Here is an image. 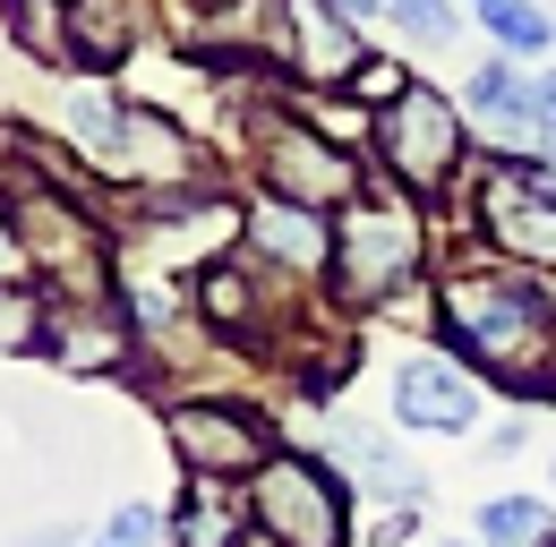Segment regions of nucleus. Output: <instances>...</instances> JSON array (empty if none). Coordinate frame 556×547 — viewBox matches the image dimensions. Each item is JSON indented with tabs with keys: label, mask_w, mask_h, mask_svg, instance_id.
<instances>
[{
	"label": "nucleus",
	"mask_w": 556,
	"mask_h": 547,
	"mask_svg": "<svg viewBox=\"0 0 556 547\" xmlns=\"http://www.w3.org/2000/svg\"><path fill=\"white\" fill-rule=\"evenodd\" d=\"M94 547H172V513H154V505H121L112 522H103V539Z\"/></svg>",
	"instance_id": "aec40b11"
},
{
	"label": "nucleus",
	"mask_w": 556,
	"mask_h": 547,
	"mask_svg": "<svg viewBox=\"0 0 556 547\" xmlns=\"http://www.w3.org/2000/svg\"><path fill=\"white\" fill-rule=\"evenodd\" d=\"M198 300H206V317H223V326H249V282H240L231 266H206Z\"/></svg>",
	"instance_id": "412c9836"
},
{
	"label": "nucleus",
	"mask_w": 556,
	"mask_h": 547,
	"mask_svg": "<svg viewBox=\"0 0 556 547\" xmlns=\"http://www.w3.org/2000/svg\"><path fill=\"white\" fill-rule=\"evenodd\" d=\"M463 103L496 129V145H531V137H540V86H522L514 61H480L463 77Z\"/></svg>",
	"instance_id": "f8f14e48"
},
{
	"label": "nucleus",
	"mask_w": 556,
	"mask_h": 547,
	"mask_svg": "<svg viewBox=\"0 0 556 547\" xmlns=\"http://www.w3.org/2000/svg\"><path fill=\"white\" fill-rule=\"evenodd\" d=\"M172 445L198 479H240L266 462V428L249 410H223V403H180L172 410Z\"/></svg>",
	"instance_id": "0eeeda50"
},
{
	"label": "nucleus",
	"mask_w": 556,
	"mask_h": 547,
	"mask_svg": "<svg viewBox=\"0 0 556 547\" xmlns=\"http://www.w3.org/2000/svg\"><path fill=\"white\" fill-rule=\"evenodd\" d=\"M386 9L412 26L419 43H454V9H445V0H386Z\"/></svg>",
	"instance_id": "4be33fe9"
},
{
	"label": "nucleus",
	"mask_w": 556,
	"mask_h": 547,
	"mask_svg": "<svg viewBox=\"0 0 556 547\" xmlns=\"http://www.w3.org/2000/svg\"><path fill=\"white\" fill-rule=\"evenodd\" d=\"M257 154H266V180H275L291 205H351L359 198V154H351L343 137H317L308 120H291V112H266L257 120Z\"/></svg>",
	"instance_id": "39448f33"
},
{
	"label": "nucleus",
	"mask_w": 556,
	"mask_h": 547,
	"mask_svg": "<svg viewBox=\"0 0 556 547\" xmlns=\"http://www.w3.org/2000/svg\"><path fill=\"white\" fill-rule=\"evenodd\" d=\"M249 531V513L214 487V479H189V505L172 513V547H231Z\"/></svg>",
	"instance_id": "dca6fc26"
},
{
	"label": "nucleus",
	"mask_w": 556,
	"mask_h": 547,
	"mask_svg": "<svg viewBox=\"0 0 556 547\" xmlns=\"http://www.w3.org/2000/svg\"><path fill=\"white\" fill-rule=\"evenodd\" d=\"M0 26H9V43H17L35 68H77L70 0H0Z\"/></svg>",
	"instance_id": "4468645a"
},
{
	"label": "nucleus",
	"mask_w": 556,
	"mask_h": 547,
	"mask_svg": "<svg viewBox=\"0 0 556 547\" xmlns=\"http://www.w3.org/2000/svg\"><path fill=\"white\" fill-rule=\"evenodd\" d=\"M334 9H343L351 26H359V17H377V9H386V0H334Z\"/></svg>",
	"instance_id": "bb28decb"
},
{
	"label": "nucleus",
	"mask_w": 556,
	"mask_h": 547,
	"mask_svg": "<svg viewBox=\"0 0 556 547\" xmlns=\"http://www.w3.org/2000/svg\"><path fill=\"white\" fill-rule=\"evenodd\" d=\"M26 547H70V531H43V539H26Z\"/></svg>",
	"instance_id": "cd10ccee"
},
{
	"label": "nucleus",
	"mask_w": 556,
	"mask_h": 547,
	"mask_svg": "<svg viewBox=\"0 0 556 547\" xmlns=\"http://www.w3.org/2000/svg\"><path fill=\"white\" fill-rule=\"evenodd\" d=\"M480 539L488 547H548L556 539V505H540V496H488Z\"/></svg>",
	"instance_id": "a211bd4d"
},
{
	"label": "nucleus",
	"mask_w": 556,
	"mask_h": 547,
	"mask_svg": "<svg viewBox=\"0 0 556 547\" xmlns=\"http://www.w3.org/2000/svg\"><path fill=\"white\" fill-rule=\"evenodd\" d=\"M437 547H471V539H437Z\"/></svg>",
	"instance_id": "c756f323"
},
{
	"label": "nucleus",
	"mask_w": 556,
	"mask_h": 547,
	"mask_svg": "<svg viewBox=\"0 0 556 547\" xmlns=\"http://www.w3.org/2000/svg\"><path fill=\"white\" fill-rule=\"evenodd\" d=\"M43 342V300L26 282H0V351H35Z\"/></svg>",
	"instance_id": "6ab92c4d"
},
{
	"label": "nucleus",
	"mask_w": 556,
	"mask_h": 547,
	"mask_svg": "<svg viewBox=\"0 0 556 547\" xmlns=\"http://www.w3.org/2000/svg\"><path fill=\"white\" fill-rule=\"evenodd\" d=\"M480 231L514 257V266L556 274V171L496 163V171L480 180Z\"/></svg>",
	"instance_id": "423d86ee"
},
{
	"label": "nucleus",
	"mask_w": 556,
	"mask_h": 547,
	"mask_svg": "<svg viewBox=\"0 0 556 547\" xmlns=\"http://www.w3.org/2000/svg\"><path fill=\"white\" fill-rule=\"evenodd\" d=\"M249 513L275 547H343L351 539V496L326 462H300V454H266L249 479Z\"/></svg>",
	"instance_id": "f03ea898"
},
{
	"label": "nucleus",
	"mask_w": 556,
	"mask_h": 547,
	"mask_svg": "<svg viewBox=\"0 0 556 547\" xmlns=\"http://www.w3.org/2000/svg\"><path fill=\"white\" fill-rule=\"evenodd\" d=\"M394 419H403V428H428V436H463V428L480 419V385H471L454 359L419 351V359L394 368Z\"/></svg>",
	"instance_id": "6e6552de"
},
{
	"label": "nucleus",
	"mask_w": 556,
	"mask_h": 547,
	"mask_svg": "<svg viewBox=\"0 0 556 547\" xmlns=\"http://www.w3.org/2000/svg\"><path fill=\"white\" fill-rule=\"evenodd\" d=\"M377 154H386V171H394L412 198H437V189L454 180V163H463L454 103H445L437 86H403V94L386 103V120H377Z\"/></svg>",
	"instance_id": "20e7f679"
},
{
	"label": "nucleus",
	"mask_w": 556,
	"mask_h": 547,
	"mask_svg": "<svg viewBox=\"0 0 556 547\" xmlns=\"http://www.w3.org/2000/svg\"><path fill=\"white\" fill-rule=\"evenodd\" d=\"M540 145L556 154V77H540Z\"/></svg>",
	"instance_id": "a878e982"
},
{
	"label": "nucleus",
	"mask_w": 556,
	"mask_h": 547,
	"mask_svg": "<svg viewBox=\"0 0 556 547\" xmlns=\"http://www.w3.org/2000/svg\"><path fill=\"white\" fill-rule=\"evenodd\" d=\"M334 266H343V300H394L419 274V214L351 198L334 222Z\"/></svg>",
	"instance_id": "7ed1b4c3"
},
{
	"label": "nucleus",
	"mask_w": 556,
	"mask_h": 547,
	"mask_svg": "<svg viewBox=\"0 0 556 547\" xmlns=\"http://www.w3.org/2000/svg\"><path fill=\"white\" fill-rule=\"evenodd\" d=\"M70 26H77V61L86 68H121L138 52V9L129 0H70Z\"/></svg>",
	"instance_id": "2eb2a0df"
},
{
	"label": "nucleus",
	"mask_w": 556,
	"mask_h": 547,
	"mask_svg": "<svg viewBox=\"0 0 556 547\" xmlns=\"http://www.w3.org/2000/svg\"><path fill=\"white\" fill-rule=\"evenodd\" d=\"M437 334L454 342L463 359H480L488 377L522 385V394L556 385V377H548V359H556V308H548V291H540L531 274H514V266H463V274H445V291H437Z\"/></svg>",
	"instance_id": "f257e3e1"
},
{
	"label": "nucleus",
	"mask_w": 556,
	"mask_h": 547,
	"mask_svg": "<svg viewBox=\"0 0 556 547\" xmlns=\"http://www.w3.org/2000/svg\"><path fill=\"white\" fill-rule=\"evenodd\" d=\"M17 274H26V249H17V222L0 214V282H17Z\"/></svg>",
	"instance_id": "393cba45"
},
{
	"label": "nucleus",
	"mask_w": 556,
	"mask_h": 547,
	"mask_svg": "<svg viewBox=\"0 0 556 547\" xmlns=\"http://www.w3.org/2000/svg\"><path fill=\"white\" fill-rule=\"evenodd\" d=\"M249 240H257L266 257H291L300 274H326V266H334V231H326L317 205H291V198L249 205Z\"/></svg>",
	"instance_id": "ddd939ff"
},
{
	"label": "nucleus",
	"mask_w": 556,
	"mask_h": 547,
	"mask_svg": "<svg viewBox=\"0 0 556 547\" xmlns=\"http://www.w3.org/2000/svg\"><path fill=\"white\" fill-rule=\"evenodd\" d=\"M61 359H70V368H112V359H121V334H112V326H86V334H77L70 326Z\"/></svg>",
	"instance_id": "b1692460"
},
{
	"label": "nucleus",
	"mask_w": 556,
	"mask_h": 547,
	"mask_svg": "<svg viewBox=\"0 0 556 547\" xmlns=\"http://www.w3.org/2000/svg\"><path fill=\"white\" fill-rule=\"evenodd\" d=\"M17 249H26V274L94 282V231H86L77 205H61V198H26L17 205Z\"/></svg>",
	"instance_id": "9d476101"
},
{
	"label": "nucleus",
	"mask_w": 556,
	"mask_h": 547,
	"mask_svg": "<svg viewBox=\"0 0 556 547\" xmlns=\"http://www.w3.org/2000/svg\"><path fill=\"white\" fill-rule=\"evenodd\" d=\"M368 61L359 52V26H351L334 0H282V68H300L308 86H334Z\"/></svg>",
	"instance_id": "1a4fd4ad"
},
{
	"label": "nucleus",
	"mask_w": 556,
	"mask_h": 547,
	"mask_svg": "<svg viewBox=\"0 0 556 547\" xmlns=\"http://www.w3.org/2000/svg\"><path fill=\"white\" fill-rule=\"evenodd\" d=\"M231 547H275V539H266V531H240V539H231Z\"/></svg>",
	"instance_id": "c85d7f7f"
},
{
	"label": "nucleus",
	"mask_w": 556,
	"mask_h": 547,
	"mask_svg": "<svg viewBox=\"0 0 556 547\" xmlns=\"http://www.w3.org/2000/svg\"><path fill=\"white\" fill-rule=\"evenodd\" d=\"M334 462L351 471L359 496H377V505H394V513L419 505V471H412V454H403L394 436H377V428H334Z\"/></svg>",
	"instance_id": "9b49d317"
},
{
	"label": "nucleus",
	"mask_w": 556,
	"mask_h": 547,
	"mask_svg": "<svg viewBox=\"0 0 556 547\" xmlns=\"http://www.w3.org/2000/svg\"><path fill=\"white\" fill-rule=\"evenodd\" d=\"M412 77H403V61H386V52H368V61L351 68V94H368V103H394Z\"/></svg>",
	"instance_id": "5701e85b"
},
{
	"label": "nucleus",
	"mask_w": 556,
	"mask_h": 547,
	"mask_svg": "<svg viewBox=\"0 0 556 547\" xmlns=\"http://www.w3.org/2000/svg\"><path fill=\"white\" fill-rule=\"evenodd\" d=\"M488 26V43L505 52V61H531V52H548L556 43V17L540 9V0H471Z\"/></svg>",
	"instance_id": "f3484780"
}]
</instances>
